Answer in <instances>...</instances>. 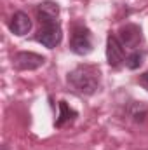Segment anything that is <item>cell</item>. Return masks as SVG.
<instances>
[{"instance_id":"1","label":"cell","mask_w":148,"mask_h":150,"mask_svg":"<svg viewBox=\"0 0 148 150\" xmlns=\"http://www.w3.org/2000/svg\"><path fill=\"white\" fill-rule=\"evenodd\" d=\"M70 87L85 96H91L99 87V70L92 65H80L68 74Z\"/></svg>"},{"instance_id":"2","label":"cell","mask_w":148,"mask_h":150,"mask_svg":"<svg viewBox=\"0 0 148 150\" xmlns=\"http://www.w3.org/2000/svg\"><path fill=\"white\" fill-rule=\"evenodd\" d=\"M70 49L72 52L78 54V56H85L92 51V38H91V32L85 26H75L72 38H70Z\"/></svg>"},{"instance_id":"3","label":"cell","mask_w":148,"mask_h":150,"mask_svg":"<svg viewBox=\"0 0 148 150\" xmlns=\"http://www.w3.org/2000/svg\"><path fill=\"white\" fill-rule=\"evenodd\" d=\"M37 42H40L44 47L47 49H54L56 45H59L61 38H63V32L59 23H47V25H40V30L37 32Z\"/></svg>"},{"instance_id":"4","label":"cell","mask_w":148,"mask_h":150,"mask_svg":"<svg viewBox=\"0 0 148 150\" xmlns=\"http://www.w3.org/2000/svg\"><path fill=\"white\" fill-rule=\"evenodd\" d=\"M44 63H45V58H44L42 54L30 52V51L18 52V54H14V58H12V65H14V68L23 70V72L37 70V68H40Z\"/></svg>"},{"instance_id":"5","label":"cell","mask_w":148,"mask_h":150,"mask_svg":"<svg viewBox=\"0 0 148 150\" xmlns=\"http://www.w3.org/2000/svg\"><path fill=\"white\" fill-rule=\"evenodd\" d=\"M106 61L113 68H120L122 63H125L124 45L120 44L118 37H115V35H108V40H106Z\"/></svg>"},{"instance_id":"6","label":"cell","mask_w":148,"mask_h":150,"mask_svg":"<svg viewBox=\"0 0 148 150\" xmlns=\"http://www.w3.org/2000/svg\"><path fill=\"white\" fill-rule=\"evenodd\" d=\"M118 40L124 47L127 49H136L141 40H143V33H141V28L138 25H125L118 30Z\"/></svg>"},{"instance_id":"7","label":"cell","mask_w":148,"mask_h":150,"mask_svg":"<svg viewBox=\"0 0 148 150\" xmlns=\"http://www.w3.org/2000/svg\"><path fill=\"white\" fill-rule=\"evenodd\" d=\"M59 5L56 2L45 0L37 5V19L40 25H47V23H59Z\"/></svg>"},{"instance_id":"8","label":"cell","mask_w":148,"mask_h":150,"mask_svg":"<svg viewBox=\"0 0 148 150\" xmlns=\"http://www.w3.org/2000/svg\"><path fill=\"white\" fill-rule=\"evenodd\" d=\"M9 30L14 35H18V37L26 35L32 30V19H30V16L26 12H21V11L14 12L12 18H11V21H9Z\"/></svg>"},{"instance_id":"9","label":"cell","mask_w":148,"mask_h":150,"mask_svg":"<svg viewBox=\"0 0 148 150\" xmlns=\"http://www.w3.org/2000/svg\"><path fill=\"white\" fill-rule=\"evenodd\" d=\"M75 117H77V112L66 105V101H59V119L54 122L56 127H63L65 122H72Z\"/></svg>"},{"instance_id":"10","label":"cell","mask_w":148,"mask_h":150,"mask_svg":"<svg viewBox=\"0 0 148 150\" xmlns=\"http://www.w3.org/2000/svg\"><path fill=\"white\" fill-rule=\"evenodd\" d=\"M147 113H148V107L143 101H134V103H132V107H131V117H132L134 120H138V122L143 120Z\"/></svg>"},{"instance_id":"11","label":"cell","mask_w":148,"mask_h":150,"mask_svg":"<svg viewBox=\"0 0 148 150\" xmlns=\"http://www.w3.org/2000/svg\"><path fill=\"white\" fill-rule=\"evenodd\" d=\"M141 63H143V52H140V51H132V52L125 58V67H127L129 70L140 68Z\"/></svg>"},{"instance_id":"12","label":"cell","mask_w":148,"mask_h":150,"mask_svg":"<svg viewBox=\"0 0 148 150\" xmlns=\"http://www.w3.org/2000/svg\"><path fill=\"white\" fill-rule=\"evenodd\" d=\"M140 84L148 91V72H145L143 75H140Z\"/></svg>"},{"instance_id":"13","label":"cell","mask_w":148,"mask_h":150,"mask_svg":"<svg viewBox=\"0 0 148 150\" xmlns=\"http://www.w3.org/2000/svg\"><path fill=\"white\" fill-rule=\"evenodd\" d=\"M2 150H7V147H4V149H2Z\"/></svg>"}]
</instances>
